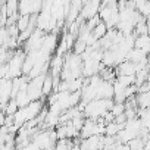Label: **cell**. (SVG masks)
Segmentation results:
<instances>
[{
	"label": "cell",
	"mask_w": 150,
	"mask_h": 150,
	"mask_svg": "<svg viewBox=\"0 0 150 150\" xmlns=\"http://www.w3.org/2000/svg\"><path fill=\"white\" fill-rule=\"evenodd\" d=\"M63 65H65V56L54 54V56L50 59L49 74H52L53 77H56V75H60V72H62V69H63Z\"/></svg>",
	"instance_id": "obj_5"
},
{
	"label": "cell",
	"mask_w": 150,
	"mask_h": 150,
	"mask_svg": "<svg viewBox=\"0 0 150 150\" xmlns=\"http://www.w3.org/2000/svg\"><path fill=\"white\" fill-rule=\"evenodd\" d=\"M108 31H109V27H108V24H106L105 21H100V22L93 28V34H94V37H96L97 40L103 38V37L106 35Z\"/></svg>",
	"instance_id": "obj_11"
},
{
	"label": "cell",
	"mask_w": 150,
	"mask_h": 150,
	"mask_svg": "<svg viewBox=\"0 0 150 150\" xmlns=\"http://www.w3.org/2000/svg\"><path fill=\"white\" fill-rule=\"evenodd\" d=\"M54 91V81H53V75L49 74L46 75V78H44V83H43V94L44 97H47L49 94H52Z\"/></svg>",
	"instance_id": "obj_10"
},
{
	"label": "cell",
	"mask_w": 150,
	"mask_h": 150,
	"mask_svg": "<svg viewBox=\"0 0 150 150\" xmlns=\"http://www.w3.org/2000/svg\"><path fill=\"white\" fill-rule=\"evenodd\" d=\"M137 105H138V109L150 108V90L143 91V93H137Z\"/></svg>",
	"instance_id": "obj_9"
},
{
	"label": "cell",
	"mask_w": 150,
	"mask_h": 150,
	"mask_svg": "<svg viewBox=\"0 0 150 150\" xmlns=\"http://www.w3.org/2000/svg\"><path fill=\"white\" fill-rule=\"evenodd\" d=\"M18 109H19V105H18V102H16V99H11L9 102H8V105L2 109L6 115H15L16 112H18Z\"/></svg>",
	"instance_id": "obj_13"
},
{
	"label": "cell",
	"mask_w": 150,
	"mask_h": 150,
	"mask_svg": "<svg viewBox=\"0 0 150 150\" xmlns=\"http://www.w3.org/2000/svg\"><path fill=\"white\" fill-rule=\"evenodd\" d=\"M12 86H13L12 78H2V83H0V102H2V109L12 99Z\"/></svg>",
	"instance_id": "obj_2"
},
{
	"label": "cell",
	"mask_w": 150,
	"mask_h": 150,
	"mask_svg": "<svg viewBox=\"0 0 150 150\" xmlns=\"http://www.w3.org/2000/svg\"><path fill=\"white\" fill-rule=\"evenodd\" d=\"M116 75H135L137 74V63L131 62V60H124L119 65L115 66Z\"/></svg>",
	"instance_id": "obj_3"
},
{
	"label": "cell",
	"mask_w": 150,
	"mask_h": 150,
	"mask_svg": "<svg viewBox=\"0 0 150 150\" xmlns=\"http://www.w3.org/2000/svg\"><path fill=\"white\" fill-rule=\"evenodd\" d=\"M115 90H113V83L103 80L99 86L97 90V99H113Z\"/></svg>",
	"instance_id": "obj_4"
},
{
	"label": "cell",
	"mask_w": 150,
	"mask_h": 150,
	"mask_svg": "<svg viewBox=\"0 0 150 150\" xmlns=\"http://www.w3.org/2000/svg\"><path fill=\"white\" fill-rule=\"evenodd\" d=\"M87 43H86V40H83V38H80V37H77V40H75V43H74V47H72V50H74V53H77V54H83L86 50H87Z\"/></svg>",
	"instance_id": "obj_12"
},
{
	"label": "cell",
	"mask_w": 150,
	"mask_h": 150,
	"mask_svg": "<svg viewBox=\"0 0 150 150\" xmlns=\"http://www.w3.org/2000/svg\"><path fill=\"white\" fill-rule=\"evenodd\" d=\"M46 75L47 74H41L35 78H30V81H28V94H30L31 100H38L44 96L43 94V83H44Z\"/></svg>",
	"instance_id": "obj_1"
},
{
	"label": "cell",
	"mask_w": 150,
	"mask_h": 150,
	"mask_svg": "<svg viewBox=\"0 0 150 150\" xmlns=\"http://www.w3.org/2000/svg\"><path fill=\"white\" fill-rule=\"evenodd\" d=\"M147 27H149V34H150V21H147Z\"/></svg>",
	"instance_id": "obj_15"
},
{
	"label": "cell",
	"mask_w": 150,
	"mask_h": 150,
	"mask_svg": "<svg viewBox=\"0 0 150 150\" xmlns=\"http://www.w3.org/2000/svg\"><path fill=\"white\" fill-rule=\"evenodd\" d=\"M135 47L141 49L147 54H150V34H141L135 37Z\"/></svg>",
	"instance_id": "obj_7"
},
{
	"label": "cell",
	"mask_w": 150,
	"mask_h": 150,
	"mask_svg": "<svg viewBox=\"0 0 150 150\" xmlns=\"http://www.w3.org/2000/svg\"><path fill=\"white\" fill-rule=\"evenodd\" d=\"M134 6L143 16H150V0H134Z\"/></svg>",
	"instance_id": "obj_8"
},
{
	"label": "cell",
	"mask_w": 150,
	"mask_h": 150,
	"mask_svg": "<svg viewBox=\"0 0 150 150\" xmlns=\"http://www.w3.org/2000/svg\"><path fill=\"white\" fill-rule=\"evenodd\" d=\"M134 34H135V35L149 34V27H147V21H146V19L140 21V22L135 25V28H134Z\"/></svg>",
	"instance_id": "obj_14"
},
{
	"label": "cell",
	"mask_w": 150,
	"mask_h": 150,
	"mask_svg": "<svg viewBox=\"0 0 150 150\" xmlns=\"http://www.w3.org/2000/svg\"><path fill=\"white\" fill-rule=\"evenodd\" d=\"M147 57H149V54H147L146 52H143L141 49H137V47H132V49L127 53V59L131 60V62H134V63H140L141 60H144V59H147Z\"/></svg>",
	"instance_id": "obj_6"
}]
</instances>
